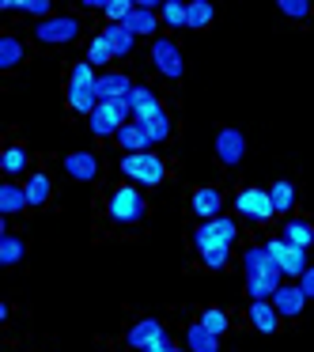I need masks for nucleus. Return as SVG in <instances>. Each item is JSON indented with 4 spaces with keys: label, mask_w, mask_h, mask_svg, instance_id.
<instances>
[{
    "label": "nucleus",
    "mask_w": 314,
    "mask_h": 352,
    "mask_svg": "<svg viewBox=\"0 0 314 352\" xmlns=\"http://www.w3.org/2000/svg\"><path fill=\"white\" fill-rule=\"evenodd\" d=\"M243 273H246V292H250V299H273V292L284 284V273L276 269V261L269 258L265 243L243 250Z\"/></svg>",
    "instance_id": "obj_1"
},
{
    "label": "nucleus",
    "mask_w": 314,
    "mask_h": 352,
    "mask_svg": "<svg viewBox=\"0 0 314 352\" xmlns=\"http://www.w3.org/2000/svg\"><path fill=\"white\" fill-rule=\"evenodd\" d=\"M122 170L133 186H159L167 178V163L155 152H140V155H122Z\"/></svg>",
    "instance_id": "obj_2"
},
{
    "label": "nucleus",
    "mask_w": 314,
    "mask_h": 352,
    "mask_svg": "<svg viewBox=\"0 0 314 352\" xmlns=\"http://www.w3.org/2000/svg\"><path fill=\"white\" fill-rule=\"evenodd\" d=\"M238 239V223L231 216H216V220H205L197 231H193V246L197 254H208L216 246H231Z\"/></svg>",
    "instance_id": "obj_3"
},
{
    "label": "nucleus",
    "mask_w": 314,
    "mask_h": 352,
    "mask_svg": "<svg viewBox=\"0 0 314 352\" xmlns=\"http://www.w3.org/2000/svg\"><path fill=\"white\" fill-rule=\"evenodd\" d=\"M106 212L114 223H140L144 220V197L137 186H117L106 201Z\"/></svg>",
    "instance_id": "obj_4"
},
{
    "label": "nucleus",
    "mask_w": 314,
    "mask_h": 352,
    "mask_svg": "<svg viewBox=\"0 0 314 352\" xmlns=\"http://www.w3.org/2000/svg\"><path fill=\"white\" fill-rule=\"evenodd\" d=\"M87 122H91V133H95V137H117V129L133 122V110H129V102H125V99L99 102V110H95Z\"/></svg>",
    "instance_id": "obj_5"
},
{
    "label": "nucleus",
    "mask_w": 314,
    "mask_h": 352,
    "mask_svg": "<svg viewBox=\"0 0 314 352\" xmlns=\"http://www.w3.org/2000/svg\"><path fill=\"white\" fill-rule=\"evenodd\" d=\"M34 38L42 46H69L80 38V19L76 16H49L42 23H34Z\"/></svg>",
    "instance_id": "obj_6"
},
{
    "label": "nucleus",
    "mask_w": 314,
    "mask_h": 352,
    "mask_svg": "<svg viewBox=\"0 0 314 352\" xmlns=\"http://www.w3.org/2000/svg\"><path fill=\"white\" fill-rule=\"evenodd\" d=\"M235 208H238V216H246V220H254V223H265V220H273V216H276V208H273V193L261 190V186L238 190Z\"/></svg>",
    "instance_id": "obj_7"
},
{
    "label": "nucleus",
    "mask_w": 314,
    "mask_h": 352,
    "mask_svg": "<svg viewBox=\"0 0 314 352\" xmlns=\"http://www.w3.org/2000/svg\"><path fill=\"white\" fill-rule=\"evenodd\" d=\"M265 250H269V258L276 261V269H280L284 276H291V280H299V276L311 269V265H306V250H299V246L284 243V239H269Z\"/></svg>",
    "instance_id": "obj_8"
},
{
    "label": "nucleus",
    "mask_w": 314,
    "mask_h": 352,
    "mask_svg": "<svg viewBox=\"0 0 314 352\" xmlns=\"http://www.w3.org/2000/svg\"><path fill=\"white\" fill-rule=\"evenodd\" d=\"M152 65L159 69V76H167V80H182L186 61H182V50H178V42H170V38H155V42H152Z\"/></svg>",
    "instance_id": "obj_9"
},
{
    "label": "nucleus",
    "mask_w": 314,
    "mask_h": 352,
    "mask_svg": "<svg viewBox=\"0 0 314 352\" xmlns=\"http://www.w3.org/2000/svg\"><path fill=\"white\" fill-rule=\"evenodd\" d=\"M216 160L223 163V167H238V163L246 160V137L243 129H220L216 133Z\"/></svg>",
    "instance_id": "obj_10"
},
{
    "label": "nucleus",
    "mask_w": 314,
    "mask_h": 352,
    "mask_svg": "<svg viewBox=\"0 0 314 352\" xmlns=\"http://www.w3.org/2000/svg\"><path fill=\"white\" fill-rule=\"evenodd\" d=\"M163 337H170V333L163 329V322H159V318H140L137 326L129 329V337H125V341H129V349H137V352H148L152 344H159Z\"/></svg>",
    "instance_id": "obj_11"
},
{
    "label": "nucleus",
    "mask_w": 314,
    "mask_h": 352,
    "mask_svg": "<svg viewBox=\"0 0 314 352\" xmlns=\"http://www.w3.org/2000/svg\"><path fill=\"white\" fill-rule=\"evenodd\" d=\"M61 170L72 178V182H95L99 178V155L91 152H69L61 163Z\"/></svg>",
    "instance_id": "obj_12"
},
{
    "label": "nucleus",
    "mask_w": 314,
    "mask_h": 352,
    "mask_svg": "<svg viewBox=\"0 0 314 352\" xmlns=\"http://www.w3.org/2000/svg\"><path fill=\"white\" fill-rule=\"evenodd\" d=\"M273 307H276V314H280V318H299V314H303V307H306L303 288H299V284H280V288L273 292Z\"/></svg>",
    "instance_id": "obj_13"
},
{
    "label": "nucleus",
    "mask_w": 314,
    "mask_h": 352,
    "mask_svg": "<svg viewBox=\"0 0 314 352\" xmlns=\"http://www.w3.org/2000/svg\"><path fill=\"white\" fill-rule=\"evenodd\" d=\"M114 144L122 148L125 155H140V152H152V137H148V129L144 125H137V122H129V125H122L117 129V137H114Z\"/></svg>",
    "instance_id": "obj_14"
},
{
    "label": "nucleus",
    "mask_w": 314,
    "mask_h": 352,
    "mask_svg": "<svg viewBox=\"0 0 314 352\" xmlns=\"http://www.w3.org/2000/svg\"><path fill=\"white\" fill-rule=\"evenodd\" d=\"M133 91V80L125 72H99V84H95V95L99 102H114V99H125Z\"/></svg>",
    "instance_id": "obj_15"
},
{
    "label": "nucleus",
    "mask_w": 314,
    "mask_h": 352,
    "mask_svg": "<svg viewBox=\"0 0 314 352\" xmlns=\"http://www.w3.org/2000/svg\"><path fill=\"white\" fill-rule=\"evenodd\" d=\"M190 208L201 216V220H216V216H220V208H223V193L216 190V186H201V190H193Z\"/></svg>",
    "instance_id": "obj_16"
},
{
    "label": "nucleus",
    "mask_w": 314,
    "mask_h": 352,
    "mask_svg": "<svg viewBox=\"0 0 314 352\" xmlns=\"http://www.w3.org/2000/svg\"><path fill=\"white\" fill-rule=\"evenodd\" d=\"M23 208H31V201H27V190L19 182H4L0 186V216H4V220H8V216H19L23 212Z\"/></svg>",
    "instance_id": "obj_17"
},
{
    "label": "nucleus",
    "mask_w": 314,
    "mask_h": 352,
    "mask_svg": "<svg viewBox=\"0 0 314 352\" xmlns=\"http://www.w3.org/2000/svg\"><path fill=\"white\" fill-rule=\"evenodd\" d=\"M99 34L110 42V50H114V57H129V54H133V46H137V34H133L125 23H106Z\"/></svg>",
    "instance_id": "obj_18"
},
{
    "label": "nucleus",
    "mask_w": 314,
    "mask_h": 352,
    "mask_svg": "<svg viewBox=\"0 0 314 352\" xmlns=\"http://www.w3.org/2000/svg\"><path fill=\"white\" fill-rule=\"evenodd\" d=\"M250 322L258 333H276V326H280V314H276L273 299H254L250 303Z\"/></svg>",
    "instance_id": "obj_19"
},
{
    "label": "nucleus",
    "mask_w": 314,
    "mask_h": 352,
    "mask_svg": "<svg viewBox=\"0 0 314 352\" xmlns=\"http://www.w3.org/2000/svg\"><path fill=\"white\" fill-rule=\"evenodd\" d=\"M125 27H129L133 34H148V38H152L155 31H159V12H152V8H144V4H140L137 0V8L129 12V19H125Z\"/></svg>",
    "instance_id": "obj_20"
},
{
    "label": "nucleus",
    "mask_w": 314,
    "mask_h": 352,
    "mask_svg": "<svg viewBox=\"0 0 314 352\" xmlns=\"http://www.w3.org/2000/svg\"><path fill=\"white\" fill-rule=\"evenodd\" d=\"M186 349L190 352H220V337L208 333L201 322H190L186 326Z\"/></svg>",
    "instance_id": "obj_21"
},
{
    "label": "nucleus",
    "mask_w": 314,
    "mask_h": 352,
    "mask_svg": "<svg viewBox=\"0 0 314 352\" xmlns=\"http://www.w3.org/2000/svg\"><path fill=\"white\" fill-rule=\"evenodd\" d=\"M280 239H284V243H291V246H299V250H311V243H314V228H311V220H295V216H291V220L284 223Z\"/></svg>",
    "instance_id": "obj_22"
},
{
    "label": "nucleus",
    "mask_w": 314,
    "mask_h": 352,
    "mask_svg": "<svg viewBox=\"0 0 314 352\" xmlns=\"http://www.w3.org/2000/svg\"><path fill=\"white\" fill-rule=\"evenodd\" d=\"M212 19H216L212 0H190V4H186V27H190V31H205Z\"/></svg>",
    "instance_id": "obj_23"
},
{
    "label": "nucleus",
    "mask_w": 314,
    "mask_h": 352,
    "mask_svg": "<svg viewBox=\"0 0 314 352\" xmlns=\"http://www.w3.org/2000/svg\"><path fill=\"white\" fill-rule=\"evenodd\" d=\"M23 190H27V201H31V208H42V205L49 201V193H54V182H49V175L34 170V175L23 182Z\"/></svg>",
    "instance_id": "obj_24"
},
{
    "label": "nucleus",
    "mask_w": 314,
    "mask_h": 352,
    "mask_svg": "<svg viewBox=\"0 0 314 352\" xmlns=\"http://www.w3.org/2000/svg\"><path fill=\"white\" fill-rule=\"evenodd\" d=\"M23 57H27V50L16 34H0V72H12Z\"/></svg>",
    "instance_id": "obj_25"
},
{
    "label": "nucleus",
    "mask_w": 314,
    "mask_h": 352,
    "mask_svg": "<svg viewBox=\"0 0 314 352\" xmlns=\"http://www.w3.org/2000/svg\"><path fill=\"white\" fill-rule=\"evenodd\" d=\"M31 167V155H27V148H19V144H8L4 148V155H0V170L8 178H16V175H23V170Z\"/></svg>",
    "instance_id": "obj_26"
},
{
    "label": "nucleus",
    "mask_w": 314,
    "mask_h": 352,
    "mask_svg": "<svg viewBox=\"0 0 314 352\" xmlns=\"http://www.w3.org/2000/svg\"><path fill=\"white\" fill-rule=\"evenodd\" d=\"M23 254H27V246H23V239H19V235H12V231H4V235H0V265H4V269L19 265V261H23Z\"/></svg>",
    "instance_id": "obj_27"
},
{
    "label": "nucleus",
    "mask_w": 314,
    "mask_h": 352,
    "mask_svg": "<svg viewBox=\"0 0 314 352\" xmlns=\"http://www.w3.org/2000/svg\"><path fill=\"white\" fill-rule=\"evenodd\" d=\"M69 110L91 118L95 110H99V95H95L91 87H69Z\"/></svg>",
    "instance_id": "obj_28"
},
{
    "label": "nucleus",
    "mask_w": 314,
    "mask_h": 352,
    "mask_svg": "<svg viewBox=\"0 0 314 352\" xmlns=\"http://www.w3.org/2000/svg\"><path fill=\"white\" fill-rule=\"evenodd\" d=\"M269 193H273V208H276L280 216H288L291 208H295V186H291L288 178L273 182V186H269Z\"/></svg>",
    "instance_id": "obj_29"
},
{
    "label": "nucleus",
    "mask_w": 314,
    "mask_h": 352,
    "mask_svg": "<svg viewBox=\"0 0 314 352\" xmlns=\"http://www.w3.org/2000/svg\"><path fill=\"white\" fill-rule=\"evenodd\" d=\"M91 69H106L110 61H114V50H110V42L102 38V34H95L91 42H87V57H84Z\"/></svg>",
    "instance_id": "obj_30"
},
{
    "label": "nucleus",
    "mask_w": 314,
    "mask_h": 352,
    "mask_svg": "<svg viewBox=\"0 0 314 352\" xmlns=\"http://www.w3.org/2000/svg\"><path fill=\"white\" fill-rule=\"evenodd\" d=\"M125 102H129V110H133V114H140V110L155 107L159 99H155V91H152V87H144V84H133V91L125 95Z\"/></svg>",
    "instance_id": "obj_31"
},
{
    "label": "nucleus",
    "mask_w": 314,
    "mask_h": 352,
    "mask_svg": "<svg viewBox=\"0 0 314 352\" xmlns=\"http://www.w3.org/2000/svg\"><path fill=\"white\" fill-rule=\"evenodd\" d=\"M95 84H99V72H95L91 65H87V61H76V65H72L69 87H91V91H95Z\"/></svg>",
    "instance_id": "obj_32"
},
{
    "label": "nucleus",
    "mask_w": 314,
    "mask_h": 352,
    "mask_svg": "<svg viewBox=\"0 0 314 352\" xmlns=\"http://www.w3.org/2000/svg\"><path fill=\"white\" fill-rule=\"evenodd\" d=\"M197 322L208 329V333H216V337L227 333V314H223L220 307H208V311H201V318H197Z\"/></svg>",
    "instance_id": "obj_33"
},
{
    "label": "nucleus",
    "mask_w": 314,
    "mask_h": 352,
    "mask_svg": "<svg viewBox=\"0 0 314 352\" xmlns=\"http://www.w3.org/2000/svg\"><path fill=\"white\" fill-rule=\"evenodd\" d=\"M159 23H167V27H186V4H182V0H163Z\"/></svg>",
    "instance_id": "obj_34"
},
{
    "label": "nucleus",
    "mask_w": 314,
    "mask_h": 352,
    "mask_svg": "<svg viewBox=\"0 0 314 352\" xmlns=\"http://www.w3.org/2000/svg\"><path fill=\"white\" fill-rule=\"evenodd\" d=\"M144 129H148V137H152V144H163V140L170 137V129H175V125H170V114L163 110V114H159V118H152V122H148Z\"/></svg>",
    "instance_id": "obj_35"
},
{
    "label": "nucleus",
    "mask_w": 314,
    "mask_h": 352,
    "mask_svg": "<svg viewBox=\"0 0 314 352\" xmlns=\"http://www.w3.org/2000/svg\"><path fill=\"white\" fill-rule=\"evenodd\" d=\"M201 261H205V269L220 273V269H227V261H231V246H216V250L201 254Z\"/></svg>",
    "instance_id": "obj_36"
},
{
    "label": "nucleus",
    "mask_w": 314,
    "mask_h": 352,
    "mask_svg": "<svg viewBox=\"0 0 314 352\" xmlns=\"http://www.w3.org/2000/svg\"><path fill=\"white\" fill-rule=\"evenodd\" d=\"M23 16H34L42 23V19L57 16V12H54V4H49V0H23Z\"/></svg>",
    "instance_id": "obj_37"
},
{
    "label": "nucleus",
    "mask_w": 314,
    "mask_h": 352,
    "mask_svg": "<svg viewBox=\"0 0 314 352\" xmlns=\"http://www.w3.org/2000/svg\"><path fill=\"white\" fill-rule=\"evenodd\" d=\"M280 12L291 19H306L311 16V4H306V0H280Z\"/></svg>",
    "instance_id": "obj_38"
},
{
    "label": "nucleus",
    "mask_w": 314,
    "mask_h": 352,
    "mask_svg": "<svg viewBox=\"0 0 314 352\" xmlns=\"http://www.w3.org/2000/svg\"><path fill=\"white\" fill-rule=\"evenodd\" d=\"M299 288H303V296H306V299H314V265L306 269L303 276H299Z\"/></svg>",
    "instance_id": "obj_39"
},
{
    "label": "nucleus",
    "mask_w": 314,
    "mask_h": 352,
    "mask_svg": "<svg viewBox=\"0 0 314 352\" xmlns=\"http://www.w3.org/2000/svg\"><path fill=\"white\" fill-rule=\"evenodd\" d=\"M148 352H178V349H175V341H170V337H163V341H159V344H152Z\"/></svg>",
    "instance_id": "obj_40"
},
{
    "label": "nucleus",
    "mask_w": 314,
    "mask_h": 352,
    "mask_svg": "<svg viewBox=\"0 0 314 352\" xmlns=\"http://www.w3.org/2000/svg\"><path fill=\"white\" fill-rule=\"evenodd\" d=\"M0 12H8V16H12V12H23V4H19V0H4V4H0Z\"/></svg>",
    "instance_id": "obj_41"
},
{
    "label": "nucleus",
    "mask_w": 314,
    "mask_h": 352,
    "mask_svg": "<svg viewBox=\"0 0 314 352\" xmlns=\"http://www.w3.org/2000/svg\"><path fill=\"white\" fill-rule=\"evenodd\" d=\"M178 352H182V349H178ZM186 352H190V349H186Z\"/></svg>",
    "instance_id": "obj_42"
}]
</instances>
